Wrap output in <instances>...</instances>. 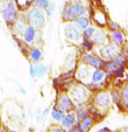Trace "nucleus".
<instances>
[{
    "label": "nucleus",
    "instance_id": "obj_1",
    "mask_svg": "<svg viewBox=\"0 0 128 132\" xmlns=\"http://www.w3.org/2000/svg\"><path fill=\"white\" fill-rule=\"evenodd\" d=\"M87 10H89V7L81 0L67 1V3H64L63 7L61 10V18L63 20V22L75 21L76 18L84 14H87Z\"/></svg>",
    "mask_w": 128,
    "mask_h": 132
},
{
    "label": "nucleus",
    "instance_id": "obj_2",
    "mask_svg": "<svg viewBox=\"0 0 128 132\" xmlns=\"http://www.w3.org/2000/svg\"><path fill=\"white\" fill-rule=\"evenodd\" d=\"M90 103H91L92 106H93L97 111L101 112L104 115H106L107 111L113 106L108 89H101L96 92H92Z\"/></svg>",
    "mask_w": 128,
    "mask_h": 132
},
{
    "label": "nucleus",
    "instance_id": "obj_3",
    "mask_svg": "<svg viewBox=\"0 0 128 132\" xmlns=\"http://www.w3.org/2000/svg\"><path fill=\"white\" fill-rule=\"evenodd\" d=\"M68 92H69L70 97L72 98L75 104H80V103L89 104L90 101H91L92 92L90 91L84 84L77 82V81L70 87V89L68 90Z\"/></svg>",
    "mask_w": 128,
    "mask_h": 132
},
{
    "label": "nucleus",
    "instance_id": "obj_4",
    "mask_svg": "<svg viewBox=\"0 0 128 132\" xmlns=\"http://www.w3.org/2000/svg\"><path fill=\"white\" fill-rule=\"evenodd\" d=\"M25 16L27 19V22L29 25L34 26L36 29L41 30L45 27L47 25V15H45L44 11L36 8L34 6H30L28 10H26L25 12Z\"/></svg>",
    "mask_w": 128,
    "mask_h": 132
},
{
    "label": "nucleus",
    "instance_id": "obj_5",
    "mask_svg": "<svg viewBox=\"0 0 128 132\" xmlns=\"http://www.w3.org/2000/svg\"><path fill=\"white\" fill-rule=\"evenodd\" d=\"M63 33L64 36L72 45H79L83 36V30L74 22V21H67L63 23Z\"/></svg>",
    "mask_w": 128,
    "mask_h": 132
},
{
    "label": "nucleus",
    "instance_id": "obj_6",
    "mask_svg": "<svg viewBox=\"0 0 128 132\" xmlns=\"http://www.w3.org/2000/svg\"><path fill=\"white\" fill-rule=\"evenodd\" d=\"M104 60L96 52H81L79 56V63L89 65L92 69H104Z\"/></svg>",
    "mask_w": 128,
    "mask_h": 132
},
{
    "label": "nucleus",
    "instance_id": "obj_7",
    "mask_svg": "<svg viewBox=\"0 0 128 132\" xmlns=\"http://www.w3.org/2000/svg\"><path fill=\"white\" fill-rule=\"evenodd\" d=\"M1 14V18H3L4 22L8 26V27H12L13 23L16 21L17 16L20 14V10L17 7L15 0H10L7 4V6L5 7V10L0 13Z\"/></svg>",
    "mask_w": 128,
    "mask_h": 132
},
{
    "label": "nucleus",
    "instance_id": "obj_8",
    "mask_svg": "<svg viewBox=\"0 0 128 132\" xmlns=\"http://www.w3.org/2000/svg\"><path fill=\"white\" fill-rule=\"evenodd\" d=\"M55 104L64 112L75 111V103L68 91H58Z\"/></svg>",
    "mask_w": 128,
    "mask_h": 132
},
{
    "label": "nucleus",
    "instance_id": "obj_9",
    "mask_svg": "<svg viewBox=\"0 0 128 132\" xmlns=\"http://www.w3.org/2000/svg\"><path fill=\"white\" fill-rule=\"evenodd\" d=\"M94 52L103 57L104 60H109V59H113L115 55L119 54L120 52V47L115 46L114 43L112 42H106L105 45L100 46V47H97V49H94Z\"/></svg>",
    "mask_w": 128,
    "mask_h": 132
},
{
    "label": "nucleus",
    "instance_id": "obj_10",
    "mask_svg": "<svg viewBox=\"0 0 128 132\" xmlns=\"http://www.w3.org/2000/svg\"><path fill=\"white\" fill-rule=\"evenodd\" d=\"M109 20V16L107 14V12L105 11V8H103V6L94 8V12L91 15V21L96 27L98 28H106V25Z\"/></svg>",
    "mask_w": 128,
    "mask_h": 132
},
{
    "label": "nucleus",
    "instance_id": "obj_11",
    "mask_svg": "<svg viewBox=\"0 0 128 132\" xmlns=\"http://www.w3.org/2000/svg\"><path fill=\"white\" fill-rule=\"evenodd\" d=\"M91 72H92L91 67L78 63V65L75 69V80L85 85L86 83L91 82Z\"/></svg>",
    "mask_w": 128,
    "mask_h": 132
},
{
    "label": "nucleus",
    "instance_id": "obj_12",
    "mask_svg": "<svg viewBox=\"0 0 128 132\" xmlns=\"http://www.w3.org/2000/svg\"><path fill=\"white\" fill-rule=\"evenodd\" d=\"M28 22L27 19L25 16V13L20 12L19 16H17L16 21L13 23V26L11 27V30H12V35H16V36H22L23 32H25L26 27H27Z\"/></svg>",
    "mask_w": 128,
    "mask_h": 132
},
{
    "label": "nucleus",
    "instance_id": "obj_13",
    "mask_svg": "<svg viewBox=\"0 0 128 132\" xmlns=\"http://www.w3.org/2000/svg\"><path fill=\"white\" fill-rule=\"evenodd\" d=\"M27 59L30 63H40L43 60V50L40 46H29V49L27 53Z\"/></svg>",
    "mask_w": 128,
    "mask_h": 132
},
{
    "label": "nucleus",
    "instance_id": "obj_14",
    "mask_svg": "<svg viewBox=\"0 0 128 132\" xmlns=\"http://www.w3.org/2000/svg\"><path fill=\"white\" fill-rule=\"evenodd\" d=\"M108 41L118 47H122V46L127 45V35L122 29L115 30V32H108Z\"/></svg>",
    "mask_w": 128,
    "mask_h": 132
},
{
    "label": "nucleus",
    "instance_id": "obj_15",
    "mask_svg": "<svg viewBox=\"0 0 128 132\" xmlns=\"http://www.w3.org/2000/svg\"><path fill=\"white\" fill-rule=\"evenodd\" d=\"M92 41H93L96 48L105 45L106 42H108V32L106 30V28L97 27L96 32H94L93 36H92Z\"/></svg>",
    "mask_w": 128,
    "mask_h": 132
},
{
    "label": "nucleus",
    "instance_id": "obj_16",
    "mask_svg": "<svg viewBox=\"0 0 128 132\" xmlns=\"http://www.w3.org/2000/svg\"><path fill=\"white\" fill-rule=\"evenodd\" d=\"M39 32H40L39 29H36L34 26L28 23L21 37H22V40L25 41L28 46H33L35 42V40H36V36H37V34H39Z\"/></svg>",
    "mask_w": 128,
    "mask_h": 132
},
{
    "label": "nucleus",
    "instance_id": "obj_17",
    "mask_svg": "<svg viewBox=\"0 0 128 132\" xmlns=\"http://www.w3.org/2000/svg\"><path fill=\"white\" fill-rule=\"evenodd\" d=\"M77 123V119H76V113L75 111H70V112H65L63 119L61 120L59 125L63 127L64 130H69L71 127H74Z\"/></svg>",
    "mask_w": 128,
    "mask_h": 132
},
{
    "label": "nucleus",
    "instance_id": "obj_18",
    "mask_svg": "<svg viewBox=\"0 0 128 132\" xmlns=\"http://www.w3.org/2000/svg\"><path fill=\"white\" fill-rule=\"evenodd\" d=\"M109 95H111L112 104L119 110V111H123V106L121 104V96H120V88H116L111 85L109 88Z\"/></svg>",
    "mask_w": 128,
    "mask_h": 132
},
{
    "label": "nucleus",
    "instance_id": "obj_19",
    "mask_svg": "<svg viewBox=\"0 0 128 132\" xmlns=\"http://www.w3.org/2000/svg\"><path fill=\"white\" fill-rule=\"evenodd\" d=\"M96 123H97V120H96V118H94V116L90 115L89 117L84 118L83 120L77 123V126L81 130V132H90Z\"/></svg>",
    "mask_w": 128,
    "mask_h": 132
},
{
    "label": "nucleus",
    "instance_id": "obj_20",
    "mask_svg": "<svg viewBox=\"0 0 128 132\" xmlns=\"http://www.w3.org/2000/svg\"><path fill=\"white\" fill-rule=\"evenodd\" d=\"M49 115H50V118H51L52 122H55L56 124H59V123H61V120L63 119L64 115H65V112L62 111V110L59 109L56 104H54V105H52V108L50 109V113H49Z\"/></svg>",
    "mask_w": 128,
    "mask_h": 132
},
{
    "label": "nucleus",
    "instance_id": "obj_21",
    "mask_svg": "<svg viewBox=\"0 0 128 132\" xmlns=\"http://www.w3.org/2000/svg\"><path fill=\"white\" fill-rule=\"evenodd\" d=\"M107 78V72L104 69H92L91 72V82L100 83Z\"/></svg>",
    "mask_w": 128,
    "mask_h": 132
},
{
    "label": "nucleus",
    "instance_id": "obj_22",
    "mask_svg": "<svg viewBox=\"0 0 128 132\" xmlns=\"http://www.w3.org/2000/svg\"><path fill=\"white\" fill-rule=\"evenodd\" d=\"M74 22L83 30L86 27H89V26L92 23V21H91V16H90L89 14H84V15H80V16L76 18Z\"/></svg>",
    "mask_w": 128,
    "mask_h": 132
},
{
    "label": "nucleus",
    "instance_id": "obj_23",
    "mask_svg": "<svg viewBox=\"0 0 128 132\" xmlns=\"http://www.w3.org/2000/svg\"><path fill=\"white\" fill-rule=\"evenodd\" d=\"M49 71V65L45 64V63H36L35 64V78L40 80V78H43L47 75V72Z\"/></svg>",
    "mask_w": 128,
    "mask_h": 132
},
{
    "label": "nucleus",
    "instance_id": "obj_24",
    "mask_svg": "<svg viewBox=\"0 0 128 132\" xmlns=\"http://www.w3.org/2000/svg\"><path fill=\"white\" fill-rule=\"evenodd\" d=\"M120 96H121V104L125 109L128 108V82H125L120 88Z\"/></svg>",
    "mask_w": 128,
    "mask_h": 132
},
{
    "label": "nucleus",
    "instance_id": "obj_25",
    "mask_svg": "<svg viewBox=\"0 0 128 132\" xmlns=\"http://www.w3.org/2000/svg\"><path fill=\"white\" fill-rule=\"evenodd\" d=\"M126 68H127V67H125V65L120 64V65H118V67H116L115 69L113 70V71L109 72V74H107V75H108V76L112 78V80H116V78H125Z\"/></svg>",
    "mask_w": 128,
    "mask_h": 132
},
{
    "label": "nucleus",
    "instance_id": "obj_26",
    "mask_svg": "<svg viewBox=\"0 0 128 132\" xmlns=\"http://www.w3.org/2000/svg\"><path fill=\"white\" fill-rule=\"evenodd\" d=\"M79 45H80L83 52H94V49H96V46H94L92 39H81Z\"/></svg>",
    "mask_w": 128,
    "mask_h": 132
},
{
    "label": "nucleus",
    "instance_id": "obj_27",
    "mask_svg": "<svg viewBox=\"0 0 128 132\" xmlns=\"http://www.w3.org/2000/svg\"><path fill=\"white\" fill-rule=\"evenodd\" d=\"M13 37H14V41H15V43L17 45V47H19L20 52H21L26 56V55H27V53H28V49H29V46H28L27 43L22 40V37H21V36L13 35Z\"/></svg>",
    "mask_w": 128,
    "mask_h": 132
},
{
    "label": "nucleus",
    "instance_id": "obj_28",
    "mask_svg": "<svg viewBox=\"0 0 128 132\" xmlns=\"http://www.w3.org/2000/svg\"><path fill=\"white\" fill-rule=\"evenodd\" d=\"M96 29H97V27L93 25V23H91L89 27H86L85 29H83V36H81V39H92V36H93Z\"/></svg>",
    "mask_w": 128,
    "mask_h": 132
},
{
    "label": "nucleus",
    "instance_id": "obj_29",
    "mask_svg": "<svg viewBox=\"0 0 128 132\" xmlns=\"http://www.w3.org/2000/svg\"><path fill=\"white\" fill-rule=\"evenodd\" d=\"M15 3H16L20 12H25L26 10H28L32 6L33 0H15Z\"/></svg>",
    "mask_w": 128,
    "mask_h": 132
},
{
    "label": "nucleus",
    "instance_id": "obj_30",
    "mask_svg": "<svg viewBox=\"0 0 128 132\" xmlns=\"http://www.w3.org/2000/svg\"><path fill=\"white\" fill-rule=\"evenodd\" d=\"M121 29H122L121 26L119 25L116 21L111 20V19H109L107 25H106V30H107V32H115V30H121Z\"/></svg>",
    "mask_w": 128,
    "mask_h": 132
},
{
    "label": "nucleus",
    "instance_id": "obj_31",
    "mask_svg": "<svg viewBox=\"0 0 128 132\" xmlns=\"http://www.w3.org/2000/svg\"><path fill=\"white\" fill-rule=\"evenodd\" d=\"M49 3H50V0H33L32 6H34V7H36V8H40V10L44 11L45 8L48 7Z\"/></svg>",
    "mask_w": 128,
    "mask_h": 132
},
{
    "label": "nucleus",
    "instance_id": "obj_32",
    "mask_svg": "<svg viewBox=\"0 0 128 132\" xmlns=\"http://www.w3.org/2000/svg\"><path fill=\"white\" fill-rule=\"evenodd\" d=\"M55 10H56V3L52 1V0H50L48 7L44 10V13H45V15H47V18H51L55 13Z\"/></svg>",
    "mask_w": 128,
    "mask_h": 132
},
{
    "label": "nucleus",
    "instance_id": "obj_33",
    "mask_svg": "<svg viewBox=\"0 0 128 132\" xmlns=\"http://www.w3.org/2000/svg\"><path fill=\"white\" fill-rule=\"evenodd\" d=\"M45 132H67V130H64L61 125L55 124V125H50V126L45 130Z\"/></svg>",
    "mask_w": 128,
    "mask_h": 132
},
{
    "label": "nucleus",
    "instance_id": "obj_34",
    "mask_svg": "<svg viewBox=\"0 0 128 132\" xmlns=\"http://www.w3.org/2000/svg\"><path fill=\"white\" fill-rule=\"evenodd\" d=\"M119 53H120L125 59L128 60V45H125V46H122V47H120V52Z\"/></svg>",
    "mask_w": 128,
    "mask_h": 132
},
{
    "label": "nucleus",
    "instance_id": "obj_35",
    "mask_svg": "<svg viewBox=\"0 0 128 132\" xmlns=\"http://www.w3.org/2000/svg\"><path fill=\"white\" fill-rule=\"evenodd\" d=\"M35 118H36V122L37 123H42L43 120L45 119L42 115V110H36V113H35Z\"/></svg>",
    "mask_w": 128,
    "mask_h": 132
},
{
    "label": "nucleus",
    "instance_id": "obj_36",
    "mask_svg": "<svg viewBox=\"0 0 128 132\" xmlns=\"http://www.w3.org/2000/svg\"><path fill=\"white\" fill-rule=\"evenodd\" d=\"M13 82L16 83V85H17V90H19V92L21 94V95H23V96L27 95V90H26L25 88H23V85H22V84H20V83H17L16 81H14V80H13Z\"/></svg>",
    "mask_w": 128,
    "mask_h": 132
},
{
    "label": "nucleus",
    "instance_id": "obj_37",
    "mask_svg": "<svg viewBox=\"0 0 128 132\" xmlns=\"http://www.w3.org/2000/svg\"><path fill=\"white\" fill-rule=\"evenodd\" d=\"M29 76L33 80H36L35 78V64L34 63H30L29 64Z\"/></svg>",
    "mask_w": 128,
    "mask_h": 132
},
{
    "label": "nucleus",
    "instance_id": "obj_38",
    "mask_svg": "<svg viewBox=\"0 0 128 132\" xmlns=\"http://www.w3.org/2000/svg\"><path fill=\"white\" fill-rule=\"evenodd\" d=\"M49 113H50V106H47L45 109L42 110V115H43V117H44V118H47Z\"/></svg>",
    "mask_w": 128,
    "mask_h": 132
},
{
    "label": "nucleus",
    "instance_id": "obj_39",
    "mask_svg": "<svg viewBox=\"0 0 128 132\" xmlns=\"http://www.w3.org/2000/svg\"><path fill=\"white\" fill-rule=\"evenodd\" d=\"M97 132H113V130H111L108 126H103V127H100Z\"/></svg>",
    "mask_w": 128,
    "mask_h": 132
},
{
    "label": "nucleus",
    "instance_id": "obj_40",
    "mask_svg": "<svg viewBox=\"0 0 128 132\" xmlns=\"http://www.w3.org/2000/svg\"><path fill=\"white\" fill-rule=\"evenodd\" d=\"M67 132H81V130L79 129L77 125H75L74 127H71V129H69V130H67Z\"/></svg>",
    "mask_w": 128,
    "mask_h": 132
},
{
    "label": "nucleus",
    "instance_id": "obj_41",
    "mask_svg": "<svg viewBox=\"0 0 128 132\" xmlns=\"http://www.w3.org/2000/svg\"><path fill=\"white\" fill-rule=\"evenodd\" d=\"M0 132H13L11 129H8V127L6 126H1L0 127Z\"/></svg>",
    "mask_w": 128,
    "mask_h": 132
},
{
    "label": "nucleus",
    "instance_id": "obj_42",
    "mask_svg": "<svg viewBox=\"0 0 128 132\" xmlns=\"http://www.w3.org/2000/svg\"><path fill=\"white\" fill-rule=\"evenodd\" d=\"M125 80L126 82H128V67L126 68V71H125Z\"/></svg>",
    "mask_w": 128,
    "mask_h": 132
},
{
    "label": "nucleus",
    "instance_id": "obj_43",
    "mask_svg": "<svg viewBox=\"0 0 128 132\" xmlns=\"http://www.w3.org/2000/svg\"><path fill=\"white\" fill-rule=\"evenodd\" d=\"M120 132H128V127H123V129H121Z\"/></svg>",
    "mask_w": 128,
    "mask_h": 132
}]
</instances>
